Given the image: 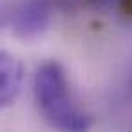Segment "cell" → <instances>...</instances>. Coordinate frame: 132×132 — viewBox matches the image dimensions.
I'll use <instances>...</instances> for the list:
<instances>
[{"mask_svg":"<svg viewBox=\"0 0 132 132\" xmlns=\"http://www.w3.org/2000/svg\"><path fill=\"white\" fill-rule=\"evenodd\" d=\"M35 100L44 119L60 130H87L90 116L78 101L65 69L58 62H45L35 72Z\"/></svg>","mask_w":132,"mask_h":132,"instance_id":"cell-1","label":"cell"},{"mask_svg":"<svg viewBox=\"0 0 132 132\" xmlns=\"http://www.w3.org/2000/svg\"><path fill=\"white\" fill-rule=\"evenodd\" d=\"M54 0H22L13 13V27L24 36H36L49 26Z\"/></svg>","mask_w":132,"mask_h":132,"instance_id":"cell-2","label":"cell"},{"mask_svg":"<svg viewBox=\"0 0 132 132\" xmlns=\"http://www.w3.org/2000/svg\"><path fill=\"white\" fill-rule=\"evenodd\" d=\"M24 69L18 58L0 51V110L15 101L20 92Z\"/></svg>","mask_w":132,"mask_h":132,"instance_id":"cell-3","label":"cell"},{"mask_svg":"<svg viewBox=\"0 0 132 132\" xmlns=\"http://www.w3.org/2000/svg\"><path fill=\"white\" fill-rule=\"evenodd\" d=\"M125 103L128 105V109L132 110V72H130V78L127 81V90H125Z\"/></svg>","mask_w":132,"mask_h":132,"instance_id":"cell-4","label":"cell"}]
</instances>
